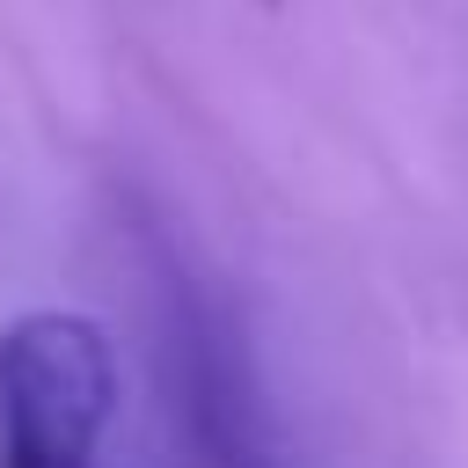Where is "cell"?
I'll return each instance as SVG.
<instances>
[{"label":"cell","mask_w":468,"mask_h":468,"mask_svg":"<svg viewBox=\"0 0 468 468\" xmlns=\"http://www.w3.org/2000/svg\"><path fill=\"white\" fill-rule=\"evenodd\" d=\"M117 417V351L80 307L0 322V468H95Z\"/></svg>","instance_id":"6da1fadb"},{"label":"cell","mask_w":468,"mask_h":468,"mask_svg":"<svg viewBox=\"0 0 468 468\" xmlns=\"http://www.w3.org/2000/svg\"><path fill=\"white\" fill-rule=\"evenodd\" d=\"M263 7H278V0H263Z\"/></svg>","instance_id":"7a4b0ae2"}]
</instances>
